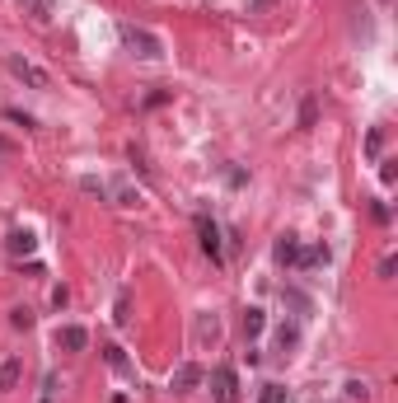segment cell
I'll use <instances>...</instances> for the list:
<instances>
[{"label":"cell","instance_id":"cell-1","mask_svg":"<svg viewBox=\"0 0 398 403\" xmlns=\"http://www.w3.org/2000/svg\"><path fill=\"white\" fill-rule=\"evenodd\" d=\"M122 43L132 47L136 56H145V61H155L159 52H164V43H159L150 28H136V24H122Z\"/></svg>","mask_w":398,"mask_h":403},{"label":"cell","instance_id":"cell-2","mask_svg":"<svg viewBox=\"0 0 398 403\" xmlns=\"http://www.w3.org/2000/svg\"><path fill=\"white\" fill-rule=\"evenodd\" d=\"M10 71H14V76H19L24 84H33V89H52V76H47L43 66L24 61V56H10Z\"/></svg>","mask_w":398,"mask_h":403},{"label":"cell","instance_id":"cell-3","mask_svg":"<svg viewBox=\"0 0 398 403\" xmlns=\"http://www.w3.org/2000/svg\"><path fill=\"white\" fill-rule=\"evenodd\" d=\"M211 394H215V403H239V394H235V371H230V366H215Z\"/></svg>","mask_w":398,"mask_h":403},{"label":"cell","instance_id":"cell-4","mask_svg":"<svg viewBox=\"0 0 398 403\" xmlns=\"http://www.w3.org/2000/svg\"><path fill=\"white\" fill-rule=\"evenodd\" d=\"M197 235H202V249L211 253V263H220L225 253H220V230H215V220H207V216H202V220H197Z\"/></svg>","mask_w":398,"mask_h":403},{"label":"cell","instance_id":"cell-5","mask_svg":"<svg viewBox=\"0 0 398 403\" xmlns=\"http://www.w3.org/2000/svg\"><path fill=\"white\" fill-rule=\"evenodd\" d=\"M84 343H89V333H84V328H75V323L56 333V347H66V352H84Z\"/></svg>","mask_w":398,"mask_h":403},{"label":"cell","instance_id":"cell-6","mask_svg":"<svg viewBox=\"0 0 398 403\" xmlns=\"http://www.w3.org/2000/svg\"><path fill=\"white\" fill-rule=\"evenodd\" d=\"M197 380H202V371H197V366H183V371L174 376V389H178V394H187V389H192Z\"/></svg>","mask_w":398,"mask_h":403},{"label":"cell","instance_id":"cell-7","mask_svg":"<svg viewBox=\"0 0 398 403\" xmlns=\"http://www.w3.org/2000/svg\"><path fill=\"white\" fill-rule=\"evenodd\" d=\"M277 258H281V263H300V244H295L291 235H286V240L277 244Z\"/></svg>","mask_w":398,"mask_h":403},{"label":"cell","instance_id":"cell-8","mask_svg":"<svg viewBox=\"0 0 398 403\" xmlns=\"http://www.w3.org/2000/svg\"><path fill=\"white\" fill-rule=\"evenodd\" d=\"M19 384V361H5L0 366V389H14Z\"/></svg>","mask_w":398,"mask_h":403},{"label":"cell","instance_id":"cell-9","mask_svg":"<svg viewBox=\"0 0 398 403\" xmlns=\"http://www.w3.org/2000/svg\"><path fill=\"white\" fill-rule=\"evenodd\" d=\"M258 403H286V389L281 384H263V399Z\"/></svg>","mask_w":398,"mask_h":403},{"label":"cell","instance_id":"cell-10","mask_svg":"<svg viewBox=\"0 0 398 403\" xmlns=\"http://www.w3.org/2000/svg\"><path fill=\"white\" fill-rule=\"evenodd\" d=\"M244 333H263V310H248L244 314Z\"/></svg>","mask_w":398,"mask_h":403},{"label":"cell","instance_id":"cell-11","mask_svg":"<svg viewBox=\"0 0 398 403\" xmlns=\"http://www.w3.org/2000/svg\"><path fill=\"white\" fill-rule=\"evenodd\" d=\"M10 249H14V253H28V249H33V235H28V230H19V235L10 240Z\"/></svg>","mask_w":398,"mask_h":403},{"label":"cell","instance_id":"cell-12","mask_svg":"<svg viewBox=\"0 0 398 403\" xmlns=\"http://www.w3.org/2000/svg\"><path fill=\"white\" fill-rule=\"evenodd\" d=\"M347 394H351V399H361V403H366V399H371V384H361V380H351V384H347Z\"/></svg>","mask_w":398,"mask_h":403},{"label":"cell","instance_id":"cell-13","mask_svg":"<svg viewBox=\"0 0 398 403\" xmlns=\"http://www.w3.org/2000/svg\"><path fill=\"white\" fill-rule=\"evenodd\" d=\"M108 366H113V371H127V361H122V352L117 347H108Z\"/></svg>","mask_w":398,"mask_h":403}]
</instances>
